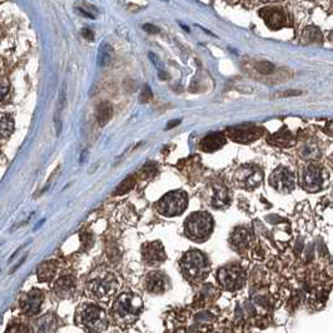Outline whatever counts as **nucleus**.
<instances>
[{
  "label": "nucleus",
  "mask_w": 333,
  "mask_h": 333,
  "mask_svg": "<svg viewBox=\"0 0 333 333\" xmlns=\"http://www.w3.org/2000/svg\"><path fill=\"white\" fill-rule=\"evenodd\" d=\"M143 311V301L134 293H124L114 302L111 314L118 326H129L137 321Z\"/></svg>",
  "instance_id": "1"
},
{
  "label": "nucleus",
  "mask_w": 333,
  "mask_h": 333,
  "mask_svg": "<svg viewBox=\"0 0 333 333\" xmlns=\"http://www.w3.org/2000/svg\"><path fill=\"white\" fill-rule=\"evenodd\" d=\"M180 269L187 279L191 282H202L207 278L211 266L208 258L200 251H191L185 253L180 261Z\"/></svg>",
  "instance_id": "2"
},
{
  "label": "nucleus",
  "mask_w": 333,
  "mask_h": 333,
  "mask_svg": "<svg viewBox=\"0 0 333 333\" xmlns=\"http://www.w3.org/2000/svg\"><path fill=\"white\" fill-rule=\"evenodd\" d=\"M120 288L119 279L109 272H100L88 281V290L90 294L100 301L113 298Z\"/></svg>",
  "instance_id": "3"
},
{
  "label": "nucleus",
  "mask_w": 333,
  "mask_h": 333,
  "mask_svg": "<svg viewBox=\"0 0 333 333\" xmlns=\"http://www.w3.org/2000/svg\"><path fill=\"white\" fill-rule=\"evenodd\" d=\"M213 229V220L212 217L204 212L193 213L185 221V234L196 242H203L209 238Z\"/></svg>",
  "instance_id": "4"
},
{
  "label": "nucleus",
  "mask_w": 333,
  "mask_h": 333,
  "mask_svg": "<svg viewBox=\"0 0 333 333\" xmlns=\"http://www.w3.org/2000/svg\"><path fill=\"white\" fill-rule=\"evenodd\" d=\"M79 325L88 331H104L108 326V317L104 310L95 305H84L78 311Z\"/></svg>",
  "instance_id": "5"
},
{
  "label": "nucleus",
  "mask_w": 333,
  "mask_h": 333,
  "mask_svg": "<svg viewBox=\"0 0 333 333\" xmlns=\"http://www.w3.org/2000/svg\"><path fill=\"white\" fill-rule=\"evenodd\" d=\"M188 204V196L183 191H173L165 194L158 202V211L167 217L182 214Z\"/></svg>",
  "instance_id": "6"
},
{
  "label": "nucleus",
  "mask_w": 333,
  "mask_h": 333,
  "mask_svg": "<svg viewBox=\"0 0 333 333\" xmlns=\"http://www.w3.org/2000/svg\"><path fill=\"white\" fill-rule=\"evenodd\" d=\"M217 279L220 285L227 290H237L242 288L245 281L244 270L237 265L225 266L221 268L217 273Z\"/></svg>",
  "instance_id": "7"
},
{
  "label": "nucleus",
  "mask_w": 333,
  "mask_h": 333,
  "mask_svg": "<svg viewBox=\"0 0 333 333\" xmlns=\"http://www.w3.org/2000/svg\"><path fill=\"white\" fill-rule=\"evenodd\" d=\"M263 179L262 171L256 165H243L234 176L237 185L244 189L257 188Z\"/></svg>",
  "instance_id": "8"
},
{
  "label": "nucleus",
  "mask_w": 333,
  "mask_h": 333,
  "mask_svg": "<svg viewBox=\"0 0 333 333\" xmlns=\"http://www.w3.org/2000/svg\"><path fill=\"white\" fill-rule=\"evenodd\" d=\"M322 168L314 163H310L301 172V185L310 192H316L322 188Z\"/></svg>",
  "instance_id": "9"
},
{
  "label": "nucleus",
  "mask_w": 333,
  "mask_h": 333,
  "mask_svg": "<svg viewBox=\"0 0 333 333\" xmlns=\"http://www.w3.org/2000/svg\"><path fill=\"white\" fill-rule=\"evenodd\" d=\"M263 133V129L253 124H241L228 129L229 137L237 143H251L258 139Z\"/></svg>",
  "instance_id": "10"
},
{
  "label": "nucleus",
  "mask_w": 333,
  "mask_h": 333,
  "mask_svg": "<svg viewBox=\"0 0 333 333\" xmlns=\"http://www.w3.org/2000/svg\"><path fill=\"white\" fill-rule=\"evenodd\" d=\"M269 183L277 192L287 194L290 191H293L294 188L293 174L290 173L287 168L279 167L272 173L269 178Z\"/></svg>",
  "instance_id": "11"
},
{
  "label": "nucleus",
  "mask_w": 333,
  "mask_h": 333,
  "mask_svg": "<svg viewBox=\"0 0 333 333\" xmlns=\"http://www.w3.org/2000/svg\"><path fill=\"white\" fill-rule=\"evenodd\" d=\"M259 15L265 20L267 26L272 30H278L288 24L287 13L281 8H263L259 10Z\"/></svg>",
  "instance_id": "12"
},
{
  "label": "nucleus",
  "mask_w": 333,
  "mask_h": 333,
  "mask_svg": "<svg viewBox=\"0 0 333 333\" xmlns=\"http://www.w3.org/2000/svg\"><path fill=\"white\" fill-rule=\"evenodd\" d=\"M43 301V293L38 289H32L20 298V310L28 316H34V314L39 313Z\"/></svg>",
  "instance_id": "13"
},
{
  "label": "nucleus",
  "mask_w": 333,
  "mask_h": 333,
  "mask_svg": "<svg viewBox=\"0 0 333 333\" xmlns=\"http://www.w3.org/2000/svg\"><path fill=\"white\" fill-rule=\"evenodd\" d=\"M142 254L145 263L149 266H158L163 263L167 258L164 252V247L160 242L145 243L142 247Z\"/></svg>",
  "instance_id": "14"
},
{
  "label": "nucleus",
  "mask_w": 333,
  "mask_h": 333,
  "mask_svg": "<svg viewBox=\"0 0 333 333\" xmlns=\"http://www.w3.org/2000/svg\"><path fill=\"white\" fill-rule=\"evenodd\" d=\"M77 290V283L74 277L63 276L58 279L54 285V292L60 298H71Z\"/></svg>",
  "instance_id": "15"
},
{
  "label": "nucleus",
  "mask_w": 333,
  "mask_h": 333,
  "mask_svg": "<svg viewBox=\"0 0 333 333\" xmlns=\"http://www.w3.org/2000/svg\"><path fill=\"white\" fill-rule=\"evenodd\" d=\"M145 285H147V290H149L152 293L162 294L168 288V281L163 273L153 272V273L148 274Z\"/></svg>",
  "instance_id": "16"
},
{
  "label": "nucleus",
  "mask_w": 333,
  "mask_h": 333,
  "mask_svg": "<svg viewBox=\"0 0 333 333\" xmlns=\"http://www.w3.org/2000/svg\"><path fill=\"white\" fill-rule=\"evenodd\" d=\"M225 144V137L222 133H209L207 134L200 142V147L203 152L212 153L221 149Z\"/></svg>",
  "instance_id": "17"
},
{
  "label": "nucleus",
  "mask_w": 333,
  "mask_h": 333,
  "mask_svg": "<svg viewBox=\"0 0 333 333\" xmlns=\"http://www.w3.org/2000/svg\"><path fill=\"white\" fill-rule=\"evenodd\" d=\"M57 272V262L49 261L44 262L38 268V279L40 282H50Z\"/></svg>",
  "instance_id": "18"
},
{
  "label": "nucleus",
  "mask_w": 333,
  "mask_h": 333,
  "mask_svg": "<svg viewBox=\"0 0 333 333\" xmlns=\"http://www.w3.org/2000/svg\"><path fill=\"white\" fill-rule=\"evenodd\" d=\"M111 114H113V108H111V103L104 102L99 104L97 108V120L100 126L104 127L107 123L111 120Z\"/></svg>",
  "instance_id": "19"
},
{
  "label": "nucleus",
  "mask_w": 333,
  "mask_h": 333,
  "mask_svg": "<svg viewBox=\"0 0 333 333\" xmlns=\"http://www.w3.org/2000/svg\"><path fill=\"white\" fill-rule=\"evenodd\" d=\"M113 54H114L113 48H111L107 42H103L99 50H98V64H99L100 67H106L111 60Z\"/></svg>",
  "instance_id": "20"
},
{
  "label": "nucleus",
  "mask_w": 333,
  "mask_h": 333,
  "mask_svg": "<svg viewBox=\"0 0 333 333\" xmlns=\"http://www.w3.org/2000/svg\"><path fill=\"white\" fill-rule=\"evenodd\" d=\"M249 241H251L249 233H248L245 229H243V228H238V229L233 233V236H232V243H233L236 247L241 248V249L248 247Z\"/></svg>",
  "instance_id": "21"
},
{
  "label": "nucleus",
  "mask_w": 333,
  "mask_h": 333,
  "mask_svg": "<svg viewBox=\"0 0 333 333\" xmlns=\"http://www.w3.org/2000/svg\"><path fill=\"white\" fill-rule=\"evenodd\" d=\"M302 39L305 40L306 43L319 44L323 40V35L319 32V29L314 28V26H308V28L305 29L303 35H302Z\"/></svg>",
  "instance_id": "22"
},
{
  "label": "nucleus",
  "mask_w": 333,
  "mask_h": 333,
  "mask_svg": "<svg viewBox=\"0 0 333 333\" xmlns=\"http://www.w3.org/2000/svg\"><path fill=\"white\" fill-rule=\"evenodd\" d=\"M269 142H272L273 144L276 145H283V147H288V145H292L294 143L293 137L292 134L287 131L279 132V133H276L273 137H270Z\"/></svg>",
  "instance_id": "23"
},
{
  "label": "nucleus",
  "mask_w": 333,
  "mask_h": 333,
  "mask_svg": "<svg viewBox=\"0 0 333 333\" xmlns=\"http://www.w3.org/2000/svg\"><path fill=\"white\" fill-rule=\"evenodd\" d=\"M214 208H222L224 205H227L229 203V196H228V192L225 189L220 188V191H216L213 196V200H212Z\"/></svg>",
  "instance_id": "24"
},
{
  "label": "nucleus",
  "mask_w": 333,
  "mask_h": 333,
  "mask_svg": "<svg viewBox=\"0 0 333 333\" xmlns=\"http://www.w3.org/2000/svg\"><path fill=\"white\" fill-rule=\"evenodd\" d=\"M134 185H135V177H128L127 179H124L118 185V188L114 191L113 194L114 196H123V194L128 193Z\"/></svg>",
  "instance_id": "25"
},
{
  "label": "nucleus",
  "mask_w": 333,
  "mask_h": 333,
  "mask_svg": "<svg viewBox=\"0 0 333 333\" xmlns=\"http://www.w3.org/2000/svg\"><path fill=\"white\" fill-rule=\"evenodd\" d=\"M13 131H14V122H13L12 118L6 114L1 115V135H3V138L9 137L13 133Z\"/></svg>",
  "instance_id": "26"
},
{
  "label": "nucleus",
  "mask_w": 333,
  "mask_h": 333,
  "mask_svg": "<svg viewBox=\"0 0 333 333\" xmlns=\"http://www.w3.org/2000/svg\"><path fill=\"white\" fill-rule=\"evenodd\" d=\"M256 69L261 73V74H270L274 71V66L269 62H259V63L256 64Z\"/></svg>",
  "instance_id": "27"
},
{
  "label": "nucleus",
  "mask_w": 333,
  "mask_h": 333,
  "mask_svg": "<svg viewBox=\"0 0 333 333\" xmlns=\"http://www.w3.org/2000/svg\"><path fill=\"white\" fill-rule=\"evenodd\" d=\"M152 99V90L148 86H145L144 89H143L142 94H140V102L142 103H147Z\"/></svg>",
  "instance_id": "28"
},
{
  "label": "nucleus",
  "mask_w": 333,
  "mask_h": 333,
  "mask_svg": "<svg viewBox=\"0 0 333 333\" xmlns=\"http://www.w3.org/2000/svg\"><path fill=\"white\" fill-rule=\"evenodd\" d=\"M143 29H144L145 32L151 33V34H157V33H159V29L155 25H153V24H144V25H143Z\"/></svg>",
  "instance_id": "29"
},
{
  "label": "nucleus",
  "mask_w": 333,
  "mask_h": 333,
  "mask_svg": "<svg viewBox=\"0 0 333 333\" xmlns=\"http://www.w3.org/2000/svg\"><path fill=\"white\" fill-rule=\"evenodd\" d=\"M82 35L86 39H88V40H93L94 39V34H93V32H91L90 29H88V28H84L82 30Z\"/></svg>",
  "instance_id": "30"
},
{
  "label": "nucleus",
  "mask_w": 333,
  "mask_h": 333,
  "mask_svg": "<svg viewBox=\"0 0 333 333\" xmlns=\"http://www.w3.org/2000/svg\"><path fill=\"white\" fill-rule=\"evenodd\" d=\"M149 58L152 59V62L154 63V66L157 67V68H159L160 67V62H159V59H158V57L154 53H149Z\"/></svg>",
  "instance_id": "31"
},
{
  "label": "nucleus",
  "mask_w": 333,
  "mask_h": 333,
  "mask_svg": "<svg viewBox=\"0 0 333 333\" xmlns=\"http://www.w3.org/2000/svg\"><path fill=\"white\" fill-rule=\"evenodd\" d=\"M299 94H301V91L289 90V91H285V93H281L279 97H290V95H299Z\"/></svg>",
  "instance_id": "32"
},
{
  "label": "nucleus",
  "mask_w": 333,
  "mask_h": 333,
  "mask_svg": "<svg viewBox=\"0 0 333 333\" xmlns=\"http://www.w3.org/2000/svg\"><path fill=\"white\" fill-rule=\"evenodd\" d=\"M179 123H180L179 119L173 120V122L168 123V126H167V129H171V128H173V127H177V126H178V124H179Z\"/></svg>",
  "instance_id": "33"
},
{
  "label": "nucleus",
  "mask_w": 333,
  "mask_h": 333,
  "mask_svg": "<svg viewBox=\"0 0 333 333\" xmlns=\"http://www.w3.org/2000/svg\"><path fill=\"white\" fill-rule=\"evenodd\" d=\"M262 3H277V1H282V0H261Z\"/></svg>",
  "instance_id": "34"
}]
</instances>
